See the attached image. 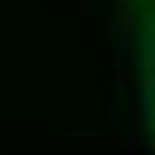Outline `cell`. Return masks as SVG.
<instances>
[{
  "label": "cell",
  "instance_id": "cell-1",
  "mask_svg": "<svg viewBox=\"0 0 155 155\" xmlns=\"http://www.w3.org/2000/svg\"><path fill=\"white\" fill-rule=\"evenodd\" d=\"M133 22V58L138 75V99L145 131L155 143V0H128Z\"/></svg>",
  "mask_w": 155,
  "mask_h": 155
}]
</instances>
